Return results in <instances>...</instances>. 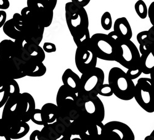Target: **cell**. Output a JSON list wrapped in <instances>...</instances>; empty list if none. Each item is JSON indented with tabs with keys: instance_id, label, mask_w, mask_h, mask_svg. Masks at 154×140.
<instances>
[{
	"instance_id": "1",
	"label": "cell",
	"mask_w": 154,
	"mask_h": 140,
	"mask_svg": "<svg viewBox=\"0 0 154 140\" xmlns=\"http://www.w3.org/2000/svg\"><path fill=\"white\" fill-rule=\"evenodd\" d=\"M56 105L60 112L59 118L71 121L79 116L82 109L78 95L63 85L57 92Z\"/></svg>"
},
{
	"instance_id": "2",
	"label": "cell",
	"mask_w": 154,
	"mask_h": 140,
	"mask_svg": "<svg viewBox=\"0 0 154 140\" xmlns=\"http://www.w3.org/2000/svg\"><path fill=\"white\" fill-rule=\"evenodd\" d=\"M108 80L113 95L117 98L123 101H130L134 98L135 84L121 68L112 67L109 70Z\"/></svg>"
},
{
	"instance_id": "3",
	"label": "cell",
	"mask_w": 154,
	"mask_h": 140,
	"mask_svg": "<svg viewBox=\"0 0 154 140\" xmlns=\"http://www.w3.org/2000/svg\"><path fill=\"white\" fill-rule=\"evenodd\" d=\"M117 43V55L115 61L128 69L137 65L140 54L137 47L131 40H124L112 31L109 34Z\"/></svg>"
},
{
	"instance_id": "4",
	"label": "cell",
	"mask_w": 154,
	"mask_h": 140,
	"mask_svg": "<svg viewBox=\"0 0 154 140\" xmlns=\"http://www.w3.org/2000/svg\"><path fill=\"white\" fill-rule=\"evenodd\" d=\"M104 72L99 67H96L82 73L80 77V90L78 94L80 103L82 104L88 98L98 95V88L104 83Z\"/></svg>"
},
{
	"instance_id": "5",
	"label": "cell",
	"mask_w": 154,
	"mask_h": 140,
	"mask_svg": "<svg viewBox=\"0 0 154 140\" xmlns=\"http://www.w3.org/2000/svg\"><path fill=\"white\" fill-rule=\"evenodd\" d=\"M91 46L98 59L115 61L117 55V43L108 34L97 33L91 36Z\"/></svg>"
},
{
	"instance_id": "6",
	"label": "cell",
	"mask_w": 154,
	"mask_h": 140,
	"mask_svg": "<svg viewBox=\"0 0 154 140\" xmlns=\"http://www.w3.org/2000/svg\"><path fill=\"white\" fill-rule=\"evenodd\" d=\"M20 14L22 17V33L25 42L40 45L43 39L45 28L32 14L27 6L22 9Z\"/></svg>"
},
{
	"instance_id": "7",
	"label": "cell",
	"mask_w": 154,
	"mask_h": 140,
	"mask_svg": "<svg viewBox=\"0 0 154 140\" xmlns=\"http://www.w3.org/2000/svg\"><path fill=\"white\" fill-rule=\"evenodd\" d=\"M65 15L72 36L89 29V18L85 8H79L72 2H68L65 6Z\"/></svg>"
},
{
	"instance_id": "8",
	"label": "cell",
	"mask_w": 154,
	"mask_h": 140,
	"mask_svg": "<svg viewBox=\"0 0 154 140\" xmlns=\"http://www.w3.org/2000/svg\"><path fill=\"white\" fill-rule=\"evenodd\" d=\"M134 98L139 106L146 112H154V86L150 78L138 79L135 85Z\"/></svg>"
},
{
	"instance_id": "9",
	"label": "cell",
	"mask_w": 154,
	"mask_h": 140,
	"mask_svg": "<svg viewBox=\"0 0 154 140\" xmlns=\"http://www.w3.org/2000/svg\"><path fill=\"white\" fill-rule=\"evenodd\" d=\"M27 6L32 14L45 28L49 27L52 23L54 10L47 0H27Z\"/></svg>"
},
{
	"instance_id": "10",
	"label": "cell",
	"mask_w": 154,
	"mask_h": 140,
	"mask_svg": "<svg viewBox=\"0 0 154 140\" xmlns=\"http://www.w3.org/2000/svg\"><path fill=\"white\" fill-rule=\"evenodd\" d=\"M97 59L90 43L85 46L77 47L75 62L76 69L82 74L95 68Z\"/></svg>"
},
{
	"instance_id": "11",
	"label": "cell",
	"mask_w": 154,
	"mask_h": 140,
	"mask_svg": "<svg viewBox=\"0 0 154 140\" xmlns=\"http://www.w3.org/2000/svg\"><path fill=\"white\" fill-rule=\"evenodd\" d=\"M102 138L110 140H134L135 136L130 127L120 121H110L104 125Z\"/></svg>"
},
{
	"instance_id": "12",
	"label": "cell",
	"mask_w": 154,
	"mask_h": 140,
	"mask_svg": "<svg viewBox=\"0 0 154 140\" xmlns=\"http://www.w3.org/2000/svg\"><path fill=\"white\" fill-rule=\"evenodd\" d=\"M0 75L6 79H19L26 77L22 69V63L17 58H9L0 53Z\"/></svg>"
},
{
	"instance_id": "13",
	"label": "cell",
	"mask_w": 154,
	"mask_h": 140,
	"mask_svg": "<svg viewBox=\"0 0 154 140\" xmlns=\"http://www.w3.org/2000/svg\"><path fill=\"white\" fill-rule=\"evenodd\" d=\"M81 111L94 122H102L105 118V108L97 95L86 99L82 105Z\"/></svg>"
},
{
	"instance_id": "14",
	"label": "cell",
	"mask_w": 154,
	"mask_h": 140,
	"mask_svg": "<svg viewBox=\"0 0 154 140\" xmlns=\"http://www.w3.org/2000/svg\"><path fill=\"white\" fill-rule=\"evenodd\" d=\"M16 110L21 122L30 120L33 112L36 109L35 99L32 95L25 92L15 97Z\"/></svg>"
},
{
	"instance_id": "15",
	"label": "cell",
	"mask_w": 154,
	"mask_h": 140,
	"mask_svg": "<svg viewBox=\"0 0 154 140\" xmlns=\"http://www.w3.org/2000/svg\"><path fill=\"white\" fill-rule=\"evenodd\" d=\"M22 15L21 14L16 12L14 14L12 19L6 20L3 26V30L5 34L11 39L14 40L19 39L24 40L22 33Z\"/></svg>"
},
{
	"instance_id": "16",
	"label": "cell",
	"mask_w": 154,
	"mask_h": 140,
	"mask_svg": "<svg viewBox=\"0 0 154 140\" xmlns=\"http://www.w3.org/2000/svg\"><path fill=\"white\" fill-rule=\"evenodd\" d=\"M94 122L89 119L86 115L80 111L79 116L71 121L68 127L72 135H83L88 132L91 123Z\"/></svg>"
},
{
	"instance_id": "17",
	"label": "cell",
	"mask_w": 154,
	"mask_h": 140,
	"mask_svg": "<svg viewBox=\"0 0 154 140\" xmlns=\"http://www.w3.org/2000/svg\"><path fill=\"white\" fill-rule=\"evenodd\" d=\"M15 97H9L6 104L3 106L4 108L2 116V118L11 127L21 122L16 110Z\"/></svg>"
},
{
	"instance_id": "18",
	"label": "cell",
	"mask_w": 154,
	"mask_h": 140,
	"mask_svg": "<svg viewBox=\"0 0 154 140\" xmlns=\"http://www.w3.org/2000/svg\"><path fill=\"white\" fill-rule=\"evenodd\" d=\"M21 62L22 63L23 72L28 77H40L46 73V67L42 62L32 59H29L25 62L21 61Z\"/></svg>"
},
{
	"instance_id": "19",
	"label": "cell",
	"mask_w": 154,
	"mask_h": 140,
	"mask_svg": "<svg viewBox=\"0 0 154 140\" xmlns=\"http://www.w3.org/2000/svg\"><path fill=\"white\" fill-rule=\"evenodd\" d=\"M23 47L11 40H3L0 42V53L7 57L19 58L23 53Z\"/></svg>"
},
{
	"instance_id": "20",
	"label": "cell",
	"mask_w": 154,
	"mask_h": 140,
	"mask_svg": "<svg viewBox=\"0 0 154 140\" xmlns=\"http://www.w3.org/2000/svg\"><path fill=\"white\" fill-rule=\"evenodd\" d=\"M139 44V51L140 54L150 51L154 46V29L152 27L149 30L139 32L136 36Z\"/></svg>"
},
{
	"instance_id": "21",
	"label": "cell",
	"mask_w": 154,
	"mask_h": 140,
	"mask_svg": "<svg viewBox=\"0 0 154 140\" xmlns=\"http://www.w3.org/2000/svg\"><path fill=\"white\" fill-rule=\"evenodd\" d=\"M113 32L119 37L124 40H131L133 36L130 23L125 17L118 18L115 21Z\"/></svg>"
},
{
	"instance_id": "22",
	"label": "cell",
	"mask_w": 154,
	"mask_h": 140,
	"mask_svg": "<svg viewBox=\"0 0 154 140\" xmlns=\"http://www.w3.org/2000/svg\"><path fill=\"white\" fill-rule=\"evenodd\" d=\"M63 85L72 90L77 95L79 93L80 86V77L71 69H67L62 75Z\"/></svg>"
},
{
	"instance_id": "23",
	"label": "cell",
	"mask_w": 154,
	"mask_h": 140,
	"mask_svg": "<svg viewBox=\"0 0 154 140\" xmlns=\"http://www.w3.org/2000/svg\"><path fill=\"white\" fill-rule=\"evenodd\" d=\"M23 51L30 59L34 61L43 62L46 58L45 51L40 45L25 43Z\"/></svg>"
},
{
	"instance_id": "24",
	"label": "cell",
	"mask_w": 154,
	"mask_h": 140,
	"mask_svg": "<svg viewBox=\"0 0 154 140\" xmlns=\"http://www.w3.org/2000/svg\"><path fill=\"white\" fill-rule=\"evenodd\" d=\"M42 114L46 124L55 122L60 116V112L57 106L53 103H46L42 109Z\"/></svg>"
},
{
	"instance_id": "25",
	"label": "cell",
	"mask_w": 154,
	"mask_h": 140,
	"mask_svg": "<svg viewBox=\"0 0 154 140\" xmlns=\"http://www.w3.org/2000/svg\"><path fill=\"white\" fill-rule=\"evenodd\" d=\"M30 130V126L27 122H20L18 124L11 127L8 134L5 137L6 140L19 139L26 136Z\"/></svg>"
},
{
	"instance_id": "26",
	"label": "cell",
	"mask_w": 154,
	"mask_h": 140,
	"mask_svg": "<svg viewBox=\"0 0 154 140\" xmlns=\"http://www.w3.org/2000/svg\"><path fill=\"white\" fill-rule=\"evenodd\" d=\"M139 63L143 73L149 75L154 69V56L151 49L140 55Z\"/></svg>"
},
{
	"instance_id": "27",
	"label": "cell",
	"mask_w": 154,
	"mask_h": 140,
	"mask_svg": "<svg viewBox=\"0 0 154 140\" xmlns=\"http://www.w3.org/2000/svg\"><path fill=\"white\" fill-rule=\"evenodd\" d=\"M72 37L76 47L86 45L90 43L91 40V36L89 29L77 33L72 36Z\"/></svg>"
},
{
	"instance_id": "28",
	"label": "cell",
	"mask_w": 154,
	"mask_h": 140,
	"mask_svg": "<svg viewBox=\"0 0 154 140\" xmlns=\"http://www.w3.org/2000/svg\"><path fill=\"white\" fill-rule=\"evenodd\" d=\"M5 88L9 97H15L20 93L19 86L15 79L8 80L6 83Z\"/></svg>"
},
{
	"instance_id": "29",
	"label": "cell",
	"mask_w": 154,
	"mask_h": 140,
	"mask_svg": "<svg viewBox=\"0 0 154 140\" xmlns=\"http://www.w3.org/2000/svg\"><path fill=\"white\" fill-rule=\"evenodd\" d=\"M135 11L141 19H145L148 15V8L143 0H138L134 5Z\"/></svg>"
},
{
	"instance_id": "30",
	"label": "cell",
	"mask_w": 154,
	"mask_h": 140,
	"mask_svg": "<svg viewBox=\"0 0 154 140\" xmlns=\"http://www.w3.org/2000/svg\"><path fill=\"white\" fill-rule=\"evenodd\" d=\"M101 26L105 30H110L113 25L112 18L109 12L106 11L102 14L100 19Z\"/></svg>"
},
{
	"instance_id": "31",
	"label": "cell",
	"mask_w": 154,
	"mask_h": 140,
	"mask_svg": "<svg viewBox=\"0 0 154 140\" xmlns=\"http://www.w3.org/2000/svg\"><path fill=\"white\" fill-rule=\"evenodd\" d=\"M126 73L128 75V77L133 80L139 78L140 76V75L143 73L140 63L139 62L138 64L136 65V66H134L130 69H128Z\"/></svg>"
},
{
	"instance_id": "32",
	"label": "cell",
	"mask_w": 154,
	"mask_h": 140,
	"mask_svg": "<svg viewBox=\"0 0 154 140\" xmlns=\"http://www.w3.org/2000/svg\"><path fill=\"white\" fill-rule=\"evenodd\" d=\"M30 120H32L33 123L38 125L44 126L46 125L43 120L42 114V110L41 109H35L34 110L32 115L31 116Z\"/></svg>"
},
{
	"instance_id": "33",
	"label": "cell",
	"mask_w": 154,
	"mask_h": 140,
	"mask_svg": "<svg viewBox=\"0 0 154 140\" xmlns=\"http://www.w3.org/2000/svg\"><path fill=\"white\" fill-rule=\"evenodd\" d=\"M98 95L105 96V97H110L113 95L112 88L109 83H103L101 85L97 90Z\"/></svg>"
},
{
	"instance_id": "34",
	"label": "cell",
	"mask_w": 154,
	"mask_h": 140,
	"mask_svg": "<svg viewBox=\"0 0 154 140\" xmlns=\"http://www.w3.org/2000/svg\"><path fill=\"white\" fill-rule=\"evenodd\" d=\"M11 126L2 119H0V136L5 137L9 133Z\"/></svg>"
},
{
	"instance_id": "35",
	"label": "cell",
	"mask_w": 154,
	"mask_h": 140,
	"mask_svg": "<svg viewBox=\"0 0 154 140\" xmlns=\"http://www.w3.org/2000/svg\"><path fill=\"white\" fill-rule=\"evenodd\" d=\"M9 97V94L6 90L5 86L0 88V108L5 106Z\"/></svg>"
},
{
	"instance_id": "36",
	"label": "cell",
	"mask_w": 154,
	"mask_h": 140,
	"mask_svg": "<svg viewBox=\"0 0 154 140\" xmlns=\"http://www.w3.org/2000/svg\"><path fill=\"white\" fill-rule=\"evenodd\" d=\"M43 49L46 53H55L57 50L56 46L54 43L50 42H45L43 45Z\"/></svg>"
},
{
	"instance_id": "37",
	"label": "cell",
	"mask_w": 154,
	"mask_h": 140,
	"mask_svg": "<svg viewBox=\"0 0 154 140\" xmlns=\"http://www.w3.org/2000/svg\"><path fill=\"white\" fill-rule=\"evenodd\" d=\"M148 17L152 25H154V2L151 3L148 8Z\"/></svg>"
},
{
	"instance_id": "38",
	"label": "cell",
	"mask_w": 154,
	"mask_h": 140,
	"mask_svg": "<svg viewBox=\"0 0 154 140\" xmlns=\"http://www.w3.org/2000/svg\"><path fill=\"white\" fill-rule=\"evenodd\" d=\"M90 2L91 0H72V2L79 8H85Z\"/></svg>"
},
{
	"instance_id": "39",
	"label": "cell",
	"mask_w": 154,
	"mask_h": 140,
	"mask_svg": "<svg viewBox=\"0 0 154 140\" xmlns=\"http://www.w3.org/2000/svg\"><path fill=\"white\" fill-rule=\"evenodd\" d=\"M7 14L5 11L0 10V29L3 27L4 24L6 22Z\"/></svg>"
},
{
	"instance_id": "40",
	"label": "cell",
	"mask_w": 154,
	"mask_h": 140,
	"mask_svg": "<svg viewBox=\"0 0 154 140\" xmlns=\"http://www.w3.org/2000/svg\"><path fill=\"white\" fill-rule=\"evenodd\" d=\"M30 140H42L41 132L40 130H34L30 136Z\"/></svg>"
},
{
	"instance_id": "41",
	"label": "cell",
	"mask_w": 154,
	"mask_h": 140,
	"mask_svg": "<svg viewBox=\"0 0 154 140\" xmlns=\"http://www.w3.org/2000/svg\"><path fill=\"white\" fill-rule=\"evenodd\" d=\"M10 6V2L9 0H0V9L6 10Z\"/></svg>"
},
{
	"instance_id": "42",
	"label": "cell",
	"mask_w": 154,
	"mask_h": 140,
	"mask_svg": "<svg viewBox=\"0 0 154 140\" xmlns=\"http://www.w3.org/2000/svg\"><path fill=\"white\" fill-rule=\"evenodd\" d=\"M8 80V79L4 77L3 76H2V75H0V88L5 86L6 83Z\"/></svg>"
},
{
	"instance_id": "43",
	"label": "cell",
	"mask_w": 154,
	"mask_h": 140,
	"mask_svg": "<svg viewBox=\"0 0 154 140\" xmlns=\"http://www.w3.org/2000/svg\"><path fill=\"white\" fill-rule=\"evenodd\" d=\"M47 2L50 5L51 8H52L53 10H54L57 3V0H47Z\"/></svg>"
},
{
	"instance_id": "44",
	"label": "cell",
	"mask_w": 154,
	"mask_h": 140,
	"mask_svg": "<svg viewBox=\"0 0 154 140\" xmlns=\"http://www.w3.org/2000/svg\"><path fill=\"white\" fill-rule=\"evenodd\" d=\"M149 75H150V79L151 80L153 86H154V69Z\"/></svg>"
},
{
	"instance_id": "45",
	"label": "cell",
	"mask_w": 154,
	"mask_h": 140,
	"mask_svg": "<svg viewBox=\"0 0 154 140\" xmlns=\"http://www.w3.org/2000/svg\"><path fill=\"white\" fill-rule=\"evenodd\" d=\"M145 140H154V130L152 132V133L149 136L146 138Z\"/></svg>"
},
{
	"instance_id": "46",
	"label": "cell",
	"mask_w": 154,
	"mask_h": 140,
	"mask_svg": "<svg viewBox=\"0 0 154 140\" xmlns=\"http://www.w3.org/2000/svg\"><path fill=\"white\" fill-rule=\"evenodd\" d=\"M151 52H152V53L153 54V55L154 56V46L152 47V48L151 49Z\"/></svg>"
},
{
	"instance_id": "47",
	"label": "cell",
	"mask_w": 154,
	"mask_h": 140,
	"mask_svg": "<svg viewBox=\"0 0 154 140\" xmlns=\"http://www.w3.org/2000/svg\"></svg>"
}]
</instances>
